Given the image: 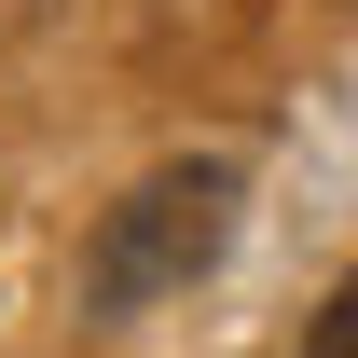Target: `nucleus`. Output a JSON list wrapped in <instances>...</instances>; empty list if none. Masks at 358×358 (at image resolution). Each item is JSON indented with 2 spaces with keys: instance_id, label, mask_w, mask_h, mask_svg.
<instances>
[{
  "instance_id": "1",
  "label": "nucleus",
  "mask_w": 358,
  "mask_h": 358,
  "mask_svg": "<svg viewBox=\"0 0 358 358\" xmlns=\"http://www.w3.org/2000/svg\"><path fill=\"white\" fill-rule=\"evenodd\" d=\"M221 234H234V166H152L96 221V248H83V289L110 317L124 303H166V289H193V275L221 262Z\"/></svg>"
},
{
  "instance_id": "2",
  "label": "nucleus",
  "mask_w": 358,
  "mask_h": 358,
  "mask_svg": "<svg viewBox=\"0 0 358 358\" xmlns=\"http://www.w3.org/2000/svg\"><path fill=\"white\" fill-rule=\"evenodd\" d=\"M303 358H358V275H345V289L303 317Z\"/></svg>"
}]
</instances>
